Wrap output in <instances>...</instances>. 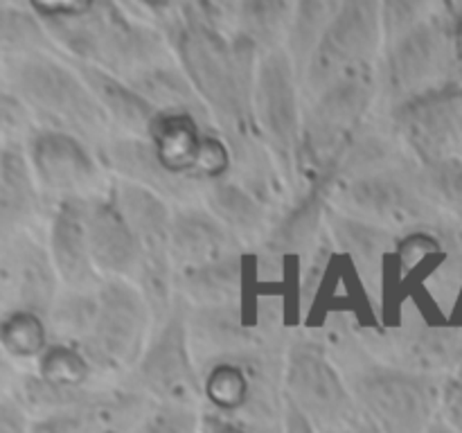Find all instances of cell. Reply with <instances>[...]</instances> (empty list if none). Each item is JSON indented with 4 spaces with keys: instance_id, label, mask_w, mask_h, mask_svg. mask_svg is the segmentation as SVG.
<instances>
[{
    "instance_id": "obj_1",
    "label": "cell",
    "mask_w": 462,
    "mask_h": 433,
    "mask_svg": "<svg viewBox=\"0 0 462 433\" xmlns=\"http://www.w3.org/2000/svg\"><path fill=\"white\" fill-rule=\"evenodd\" d=\"M180 61L206 102L226 122H244V88L233 54L203 23H189L176 36Z\"/></svg>"
},
{
    "instance_id": "obj_2",
    "label": "cell",
    "mask_w": 462,
    "mask_h": 433,
    "mask_svg": "<svg viewBox=\"0 0 462 433\" xmlns=\"http://www.w3.org/2000/svg\"><path fill=\"white\" fill-rule=\"evenodd\" d=\"M364 410L379 433H429L436 406L431 388L418 377L402 373L365 374L356 383Z\"/></svg>"
},
{
    "instance_id": "obj_3",
    "label": "cell",
    "mask_w": 462,
    "mask_h": 433,
    "mask_svg": "<svg viewBox=\"0 0 462 433\" xmlns=\"http://www.w3.org/2000/svg\"><path fill=\"white\" fill-rule=\"evenodd\" d=\"M16 84L36 108L66 126L95 131L106 122L102 104L95 99L93 90H86V86L59 63L32 59L18 68Z\"/></svg>"
},
{
    "instance_id": "obj_4",
    "label": "cell",
    "mask_w": 462,
    "mask_h": 433,
    "mask_svg": "<svg viewBox=\"0 0 462 433\" xmlns=\"http://www.w3.org/2000/svg\"><path fill=\"white\" fill-rule=\"evenodd\" d=\"M147 309L134 289L111 282L99 291L88 329V355L102 365L120 368L138 359Z\"/></svg>"
},
{
    "instance_id": "obj_5",
    "label": "cell",
    "mask_w": 462,
    "mask_h": 433,
    "mask_svg": "<svg viewBox=\"0 0 462 433\" xmlns=\"http://www.w3.org/2000/svg\"><path fill=\"white\" fill-rule=\"evenodd\" d=\"M289 400L314 427L320 424L329 433H338L355 422L350 397L319 347L300 345L293 350L289 364Z\"/></svg>"
},
{
    "instance_id": "obj_6",
    "label": "cell",
    "mask_w": 462,
    "mask_h": 433,
    "mask_svg": "<svg viewBox=\"0 0 462 433\" xmlns=\"http://www.w3.org/2000/svg\"><path fill=\"white\" fill-rule=\"evenodd\" d=\"M122 206L138 242L144 291L156 314H161L167 307V293H170L171 228L167 221V210L162 201L138 185L122 188Z\"/></svg>"
},
{
    "instance_id": "obj_7",
    "label": "cell",
    "mask_w": 462,
    "mask_h": 433,
    "mask_svg": "<svg viewBox=\"0 0 462 433\" xmlns=\"http://www.w3.org/2000/svg\"><path fill=\"white\" fill-rule=\"evenodd\" d=\"M377 12L373 3H347L325 30L316 54V77L341 79V72L355 70L374 48Z\"/></svg>"
},
{
    "instance_id": "obj_8",
    "label": "cell",
    "mask_w": 462,
    "mask_h": 433,
    "mask_svg": "<svg viewBox=\"0 0 462 433\" xmlns=\"http://www.w3.org/2000/svg\"><path fill=\"white\" fill-rule=\"evenodd\" d=\"M402 126L424 158H440L462 135V90L445 88L402 111Z\"/></svg>"
},
{
    "instance_id": "obj_9",
    "label": "cell",
    "mask_w": 462,
    "mask_h": 433,
    "mask_svg": "<svg viewBox=\"0 0 462 433\" xmlns=\"http://www.w3.org/2000/svg\"><path fill=\"white\" fill-rule=\"evenodd\" d=\"M368 97V84L359 77H347L329 88L320 106L316 108L310 129V144L319 161L325 153H334L346 143L347 134L364 115Z\"/></svg>"
},
{
    "instance_id": "obj_10",
    "label": "cell",
    "mask_w": 462,
    "mask_h": 433,
    "mask_svg": "<svg viewBox=\"0 0 462 433\" xmlns=\"http://www.w3.org/2000/svg\"><path fill=\"white\" fill-rule=\"evenodd\" d=\"M52 257L70 287L84 289L95 282L88 244V206L81 198H66L54 215Z\"/></svg>"
},
{
    "instance_id": "obj_11",
    "label": "cell",
    "mask_w": 462,
    "mask_h": 433,
    "mask_svg": "<svg viewBox=\"0 0 462 433\" xmlns=\"http://www.w3.org/2000/svg\"><path fill=\"white\" fill-rule=\"evenodd\" d=\"M257 111L266 131L282 152L296 144L298 108L289 61L284 54L275 52L264 61L257 84Z\"/></svg>"
},
{
    "instance_id": "obj_12",
    "label": "cell",
    "mask_w": 462,
    "mask_h": 433,
    "mask_svg": "<svg viewBox=\"0 0 462 433\" xmlns=\"http://www.w3.org/2000/svg\"><path fill=\"white\" fill-rule=\"evenodd\" d=\"M143 382L149 391L167 400L180 401L188 397L192 388V368L185 347L183 318L179 314L170 318L144 356Z\"/></svg>"
},
{
    "instance_id": "obj_13",
    "label": "cell",
    "mask_w": 462,
    "mask_h": 433,
    "mask_svg": "<svg viewBox=\"0 0 462 433\" xmlns=\"http://www.w3.org/2000/svg\"><path fill=\"white\" fill-rule=\"evenodd\" d=\"M32 161L36 174L57 189L81 188L93 180L95 167L86 149L75 138L59 131H45L32 140Z\"/></svg>"
},
{
    "instance_id": "obj_14",
    "label": "cell",
    "mask_w": 462,
    "mask_h": 433,
    "mask_svg": "<svg viewBox=\"0 0 462 433\" xmlns=\"http://www.w3.org/2000/svg\"><path fill=\"white\" fill-rule=\"evenodd\" d=\"M88 244L95 264L113 273H125L140 260L129 219L108 203L88 206Z\"/></svg>"
},
{
    "instance_id": "obj_15",
    "label": "cell",
    "mask_w": 462,
    "mask_h": 433,
    "mask_svg": "<svg viewBox=\"0 0 462 433\" xmlns=\"http://www.w3.org/2000/svg\"><path fill=\"white\" fill-rule=\"evenodd\" d=\"M153 152L170 174L194 170L203 135L199 134L197 122L185 113H167L156 120L152 129Z\"/></svg>"
},
{
    "instance_id": "obj_16",
    "label": "cell",
    "mask_w": 462,
    "mask_h": 433,
    "mask_svg": "<svg viewBox=\"0 0 462 433\" xmlns=\"http://www.w3.org/2000/svg\"><path fill=\"white\" fill-rule=\"evenodd\" d=\"M84 77L86 81H88V88L93 90V95L97 97V102L102 104V106H106L116 120H120L122 124L129 126V129L134 131L152 134L153 124H156V120L161 117L152 102H147L140 93L126 88L125 84H120L117 79L108 77L106 72L95 70V68H86Z\"/></svg>"
},
{
    "instance_id": "obj_17",
    "label": "cell",
    "mask_w": 462,
    "mask_h": 433,
    "mask_svg": "<svg viewBox=\"0 0 462 433\" xmlns=\"http://www.w3.org/2000/svg\"><path fill=\"white\" fill-rule=\"evenodd\" d=\"M438 61H440V36L433 27H418L402 41L393 54V84L402 90L415 88L436 72Z\"/></svg>"
},
{
    "instance_id": "obj_18",
    "label": "cell",
    "mask_w": 462,
    "mask_h": 433,
    "mask_svg": "<svg viewBox=\"0 0 462 433\" xmlns=\"http://www.w3.org/2000/svg\"><path fill=\"white\" fill-rule=\"evenodd\" d=\"M171 239L183 260L199 264L197 269L221 262L226 235L210 215L183 212L171 226Z\"/></svg>"
},
{
    "instance_id": "obj_19",
    "label": "cell",
    "mask_w": 462,
    "mask_h": 433,
    "mask_svg": "<svg viewBox=\"0 0 462 433\" xmlns=\"http://www.w3.org/2000/svg\"><path fill=\"white\" fill-rule=\"evenodd\" d=\"M0 207H3V224L7 228L14 221H21L30 215L34 206V188H32L30 171L21 153L5 149L3 152V170H0Z\"/></svg>"
},
{
    "instance_id": "obj_20",
    "label": "cell",
    "mask_w": 462,
    "mask_h": 433,
    "mask_svg": "<svg viewBox=\"0 0 462 433\" xmlns=\"http://www.w3.org/2000/svg\"><path fill=\"white\" fill-rule=\"evenodd\" d=\"M111 156L125 174L144 180L152 188L170 189V179H167L170 171L161 165L153 147H144L143 143H135V140H122L111 149Z\"/></svg>"
},
{
    "instance_id": "obj_21",
    "label": "cell",
    "mask_w": 462,
    "mask_h": 433,
    "mask_svg": "<svg viewBox=\"0 0 462 433\" xmlns=\"http://www.w3.org/2000/svg\"><path fill=\"white\" fill-rule=\"evenodd\" d=\"M206 392L221 413H233L251 400V382L239 365L219 364L206 379Z\"/></svg>"
},
{
    "instance_id": "obj_22",
    "label": "cell",
    "mask_w": 462,
    "mask_h": 433,
    "mask_svg": "<svg viewBox=\"0 0 462 433\" xmlns=\"http://www.w3.org/2000/svg\"><path fill=\"white\" fill-rule=\"evenodd\" d=\"M16 284L30 307L45 305L52 293V273L41 248H27L16 255Z\"/></svg>"
},
{
    "instance_id": "obj_23",
    "label": "cell",
    "mask_w": 462,
    "mask_h": 433,
    "mask_svg": "<svg viewBox=\"0 0 462 433\" xmlns=\"http://www.w3.org/2000/svg\"><path fill=\"white\" fill-rule=\"evenodd\" d=\"M88 364L72 347L57 345L41 359V379L63 391H77L88 377Z\"/></svg>"
},
{
    "instance_id": "obj_24",
    "label": "cell",
    "mask_w": 462,
    "mask_h": 433,
    "mask_svg": "<svg viewBox=\"0 0 462 433\" xmlns=\"http://www.w3.org/2000/svg\"><path fill=\"white\" fill-rule=\"evenodd\" d=\"M3 343L16 356L39 355L45 343L43 325L32 309L14 311L3 323Z\"/></svg>"
},
{
    "instance_id": "obj_25",
    "label": "cell",
    "mask_w": 462,
    "mask_h": 433,
    "mask_svg": "<svg viewBox=\"0 0 462 433\" xmlns=\"http://www.w3.org/2000/svg\"><path fill=\"white\" fill-rule=\"evenodd\" d=\"M212 197H215L212 203H215L217 212L237 228H253L260 221V210L253 203V198L235 185H219L212 192Z\"/></svg>"
},
{
    "instance_id": "obj_26",
    "label": "cell",
    "mask_w": 462,
    "mask_h": 433,
    "mask_svg": "<svg viewBox=\"0 0 462 433\" xmlns=\"http://www.w3.org/2000/svg\"><path fill=\"white\" fill-rule=\"evenodd\" d=\"M138 433H199V419L192 410L180 406H165L153 410Z\"/></svg>"
},
{
    "instance_id": "obj_27",
    "label": "cell",
    "mask_w": 462,
    "mask_h": 433,
    "mask_svg": "<svg viewBox=\"0 0 462 433\" xmlns=\"http://www.w3.org/2000/svg\"><path fill=\"white\" fill-rule=\"evenodd\" d=\"M226 167H228V152H226L224 144L215 138H203L201 152H199L197 165H194L192 171L208 176V179H215Z\"/></svg>"
},
{
    "instance_id": "obj_28",
    "label": "cell",
    "mask_w": 462,
    "mask_h": 433,
    "mask_svg": "<svg viewBox=\"0 0 462 433\" xmlns=\"http://www.w3.org/2000/svg\"><path fill=\"white\" fill-rule=\"evenodd\" d=\"M246 9V21L251 23V27L255 32H262V36H269V32L275 30V25L280 23V14L284 9V5L280 3H253L244 5Z\"/></svg>"
},
{
    "instance_id": "obj_29",
    "label": "cell",
    "mask_w": 462,
    "mask_h": 433,
    "mask_svg": "<svg viewBox=\"0 0 462 433\" xmlns=\"http://www.w3.org/2000/svg\"><path fill=\"white\" fill-rule=\"evenodd\" d=\"M3 39L5 43L9 41H16L18 45L21 43H36L41 39L39 36V27L30 21V16L25 14H14V16H7L3 21Z\"/></svg>"
},
{
    "instance_id": "obj_30",
    "label": "cell",
    "mask_w": 462,
    "mask_h": 433,
    "mask_svg": "<svg viewBox=\"0 0 462 433\" xmlns=\"http://www.w3.org/2000/svg\"><path fill=\"white\" fill-rule=\"evenodd\" d=\"M445 413L447 424L454 433H462V368L449 382L445 392Z\"/></svg>"
},
{
    "instance_id": "obj_31",
    "label": "cell",
    "mask_w": 462,
    "mask_h": 433,
    "mask_svg": "<svg viewBox=\"0 0 462 433\" xmlns=\"http://www.w3.org/2000/svg\"><path fill=\"white\" fill-rule=\"evenodd\" d=\"M32 7L36 12H41L43 16L52 18H79L86 16V12L95 7L93 3H86V0H68V3H61V0H54V3H34Z\"/></svg>"
},
{
    "instance_id": "obj_32",
    "label": "cell",
    "mask_w": 462,
    "mask_h": 433,
    "mask_svg": "<svg viewBox=\"0 0 462 433\" xmlns=\"http://www.w3.org/2000/svg\"><path fill=\"white\" fill-rule=\"evenodd\" d=\"M438 180H440V188L445 189L447 197L454 198V201H462V162L447 161L440 167Z\"/></svg>"
},
{
    "instance_id": "obj_33",
    "label": "cell",
    "mask_w": 462,
    "mask_h": 433,
    "mask_svg": "<svg viewBox=\"0 0 462 433\" xmlns=\"http://www.w3.org/2000/svg\"><path fill=\"white\" fill-rule=\"evenodd\" d=\"M201 433H251L239 424L221 418V415H206L201 422Z\"/></svg>"
},
{
    "instance_id": "obj_34",
    "label": "cell",
    "mask_w": 462,
    "mask_h": 433,
    "mask_svg": "<svg viewBox=\"0 0 462 433\" xmlns=\"http://www.w3.org/2000/svg\"><path fill=\"white\" fill-rule=\"evenodd\" d=\"M3 433H25L23 428V418H21V410L12 409V404H5L3 406Z\"/></svg>"
},
{
    "instance_id": "obj_35",
    "label": "cell",
    "mask_w": 462,
    "mask_h": 433,
    "mask_svg": "<svg viewBox=\"0 0 462 433\" xmlns=\"http://www.w3.org/2000/svg\"><path fill=\"white\" fill-rule=\"evenodd\" d=\"M456 52H458V57L462 61V18H460L458 27H456Z\"/></svg>"
},
{
    "instance_id": "obj_36",
    "label": "cell",
    "mask_w": 462,
    "mask_h": 433,
    "mask_svg": "<svg viewBox=\"0 0 462 433\" xmlns=\"http://www.w3.org/2000/svg\"><path fill=\"white\" fill-rule=\"evenodd\" d=\"M429 433H454V431H451L449 427H445V424H433Z\"/></svg>"
}]
</instances>
